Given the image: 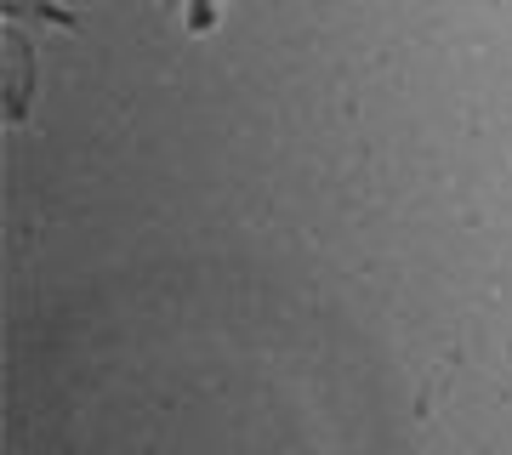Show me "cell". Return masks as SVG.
Here are the masks:
<instances>
[{"label": "cell", "instance_id": "cell-1", "mask_svg": "<svg viewBox=\"0 0 512 455\" xmlns=\"http://www.w3.org/2000/svg\"><path fill=\"white\" fill-rule=\"evenodd\" d=\"M211 6H217V0H200V29L211 23Z\"/></svg>", "mask_w": 512, "mask_h": 455}]
</instances>
